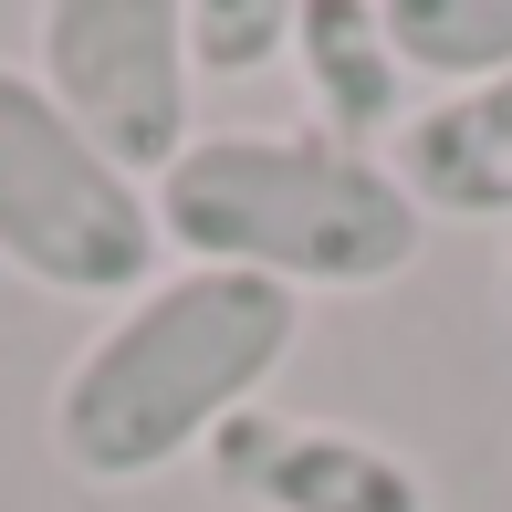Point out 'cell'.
<instances>
[{
    "instance_id": "cell-1",
    "label": "cell",
    "mask_w": 512,
    "mask_h": 512,
    "mask_svg": "<svg viewBox=\"0 0 512 512\" xmlns=\"http://www.w3.org/2000/svg\"><path fill=\"white\" fill-rule=\"evenodd\" d=\"M293 345H304V304L283 283L199 272V262L157 272L74 345L53 387V460L84 492H136V481L178 471L189 450L209 460V439L241 408H262Z\"/></svg>"
},
{
    "instance_id": "cell-2",
    "label": "cell",
    "mask_w": 512,
    "mask_h": 512,
    "mask_svg": "<svg viewBox=\"0 0 512 512\" xmlns=\"http://www.w3.org/2000/svg\"><path fill=\"white\" fill-rule=\"evenodd\" d=\"M147 199L178 262L283 283L293 304L377 293L429 251V209L398 189V168L314 126H209Z\"/></svg>"
},
{
    "instance_id": "cell-3",
    "label": "cell",
    "mask_w": 512,
    "mask_h": 512,
    "mask_svg": "<svg viewBox=\"0 0 512 512\" xmlns=\"http://www.w3.org/2000/svg\"><path fill=\"white\" fill-rule=\"evenodd\" d=\"M157 199L32 84L0 63V272L63 304H126L157 283Z\"/></svg>"
},
{
    "instance_id": "cell-4",
    "label": "cell",
    "mask_w": 512,
    "mask_h": 512,
    "mask_svg": "<svg viewBox=\"0 0 512 512\" xmlns=\"http://www.w3.org/2000/svg\"><path fill=\"white\" fill-rule=\"evenodd\" d=\"M32 84L136 189H157L199 136L189 126L199 63H189V11L178 0H53V11H32Z\"/></svg>"
},
{
    "instance_id": "cell-5",
    "label": "cell",
    "mask_w": 512,
    "mask_h": 512,
    "mask_svg": "<svg viewBox=\"0 0 512 512\" xmlns=\"http://www.w3.org/2000/svg\"><path fill=\"white\" fill-rule=\"evenodd\" d=\"M209 481L251 512H439L429 471L398 439H366L345 418H304L272 398L209 439Z\"/></svg>"
},
{
    "instance_id": "cell-6",
    "label": "cell",
    "mask_w": 512,
    "mask_h": 512,
    "mask_svg": "<svg viewBox=\"0 0 512 512\" xmlns=\"http://www.w3.org/2000/svg\"><path fill=\"white\" fill-rule=\"evenodd\" d=\"M398 189L429 220H471V230H512V74L429 95L387 147Z\"/></svg>"
},
{
    "instance_id": "cell-7",
    "label": "cell",
    "mask_w": 512,
    "mask_h": 512,
    "mask_svg": "<svg viewBox=\"0 0 512 512\" xmlns=\"http://www.w3.org/2000/svg\"><path fill=\"white\" fill-rule=\"evenodd\" d=\"M293 74H304V126L335 136V147H366L408 126V63L387 42V11L377 0H304L293 11Z\"/></svg>"
},
{
    "instance_id": "cell-8",
    "label": "cell",
    "mask_w": 512,
    "mask_h": 512,
    "mask_svg": "<svg viewBox=\"0 0 512 512\" xmlns=\"http://www.w3.org/2000/svg\"><path fill=\"white\" fill-rule=\"evenodd\" d=\"M377 11H387L398 63L429 74L439 95L512 74V0H377Z\"/></svg>"
},
{
    "instance_id": "cell-9",
    "label": "cell",
    "mask_w": 512,
    "mask_h": 512,
    "mask_svg": "<svg viewBox=\"0 0 512 512\" xmlns=\"http://www.w3.org/2000/svg\"><path fill=\"white\" fill-rule=\"evenodd\" d=\"M293 11L304 0H189V63L220 84L272 74V63H293Z\"/></svg>"
},
{
    "instance_id": "cell-10",
    "label": "cell",
    "mask_w": 512,
    "mask_h": 512,
    "mask_svg": "<svg viewBox=\"0 0 512 512\" xmlns=\"http://www.w3.org/2000/svg\"><path fill=\"white\" fill-rule=\"evenodd\" d=\"M492 283H502V314H512V230H502V272H492Z\"/></svg>"
}]
</instances>
